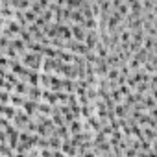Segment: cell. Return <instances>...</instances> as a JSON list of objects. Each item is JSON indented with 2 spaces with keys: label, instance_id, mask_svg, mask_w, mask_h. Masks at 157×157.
I'll use <instances>...</instances> for the list:
<instances>
[{
  "label": "cell",
  "instance_id": "cell-8",
  "mask_svg": "<svg viewBox=\"0 0 157 157\" xmlns=\"http://www.w3.org/2000/svg\"><path fill=\"white\" fill-rule=\"evenodd\" d=\"M10 46H11V48H15L17 52H24V50H26V43H24L19 35H15L13 39H10Z\"/></svg>",
  "mask_w": 157,
  "mask_h": 157
},
{
  "label": "cell",
  "instance_id": "cell-3",
  "mask_svg": "<svg viewBox=\"0 0 157 157\" xmlns=\"http://www.w3.org/2000/svg\"><path fill=\"white\" fill-rule=\"evenodd\" d=\"M68 28H70L72 39H76V41H82V43H83V39H85V35H87V30H85L82 24H76V22H72V24H68Z\"/></svg>",
  "mask_w": 157,
  "mask_h": 157
},
{
  "label": "cell",
  "instance_id": "cell-10",
  "mask_svg": "<svg viewBox=\"0 0 157 157\" xmlns=\"http://www.w3.org/2000/svg\"><path fill=\"white\" fill-rule=\"evenodd\" d=\"M30 4H32V0H11L10 2V6L13 8V10H30Z\"/></svg>",
  "mask_w": 157,
  "mask_h": 157
},
{
  "label": "cell",
  "instance_id": "cell-5",
  "mask_svg": "<svg viewBox=\"0 0 157 157\" xmlns=\"http://www.w3.org/2000/svg\"><path fill=\"white\" fill-rule=\"evenodd\" d=\"M22 111L28 113L30 117H33V115L37 113V100H30V98H26L24 104H22Z\"/></svg>",
  "mask_w": 157,
  "mask_h": 157
},
{
  "label": "cell",
  "instance_id": "cell-7",
  "mask_svg": "<svg viewBox=\"0 0 157 157\" xmlns=\"http://www.w3.org/2000/svg\"><path fill=\"white\" fill-rule=\"evenodd\" d=\"M37 113L46 115V117H52V113H54V105H50V104L39 100V102H37Z\"/></svg>",
  "mask_w": 157,
  "mask_h": 157
},
{
  "label": "cell",
  "instance_id": "cell-2",
  "mask_svg": "<svg viewBox=\"0 0 157 157\" xmlns=\"http://www.w3.org/2000/svg\"><path fill=\"white\" fill-rule=\"evenodd\" d=\"M59 93H61V91L43 89V93H41V100L46 102V104H50V105H56V104H59Z\"/></svg>",
  "mask_w": 157,
  "mask_h": 157
},
{
  "label": "cell",
  "instance_id": "cell-11",
  "mask_svg": "<svg viewBox=\"0 0 157 157\" xmlns=\"http://www.w3.org/2000/svg\"><path fill=\"white\" fill-rule=\"evenodd\" d=\"M0 155H15V148H11L8 142H0Z\"/></svg>",
  "mask_w": 157,
  "mask_h": 157
},
{
  "label": "cell",
  "instance_id": "cell-9",
  "mask_svg": "<svg viewBox=\"0 0 157 157\" xmlns=\"http://www.w3.org/2000/svg\"><path fill=\"white\" fill-rule=\"evenodd\" d=\"M68 21H72V22H76V24H83V21H85V15H83L80 10H70Z\"/></svg>",
  "mask_w": 157,
  "mask_h": 157
},
{
  "label": "cell",
  "instance_id": "cell-12",
  "mask_svg": "<svg viewBox=\"0 0 157 157\" xmlns=\"http://www.w3.org/2000/svg\"><path fill=\"white\" fill-rule=\"evenodd\" d=\"M39 17H41L44 22H52V21H54V11L46 8V10H43V11H41V15H39Z\"/></svg>",
  "mask_w": 157,
  "mask_h": 157
},
{
  "label": "cell",
  "instance_id": "cell-4",
  "mask_svg": "<svg viewBox=\"0 0 157 157\" xmlns=\"http://www.w3.org/2000/svg\"><path fill=\"white\" fill-rule=\"evenodd\" d=\"M41 93H43L41 85H28V89H26V98L39 102V100H41Z\"/></svg>",
  "mask_w": 157,
  "mask_h": 157
},
{
  "label": "cell",
  "instance_id": "cell-6",
  "mask_svg": "<svg viewBox=\"0 0 157 157\" xmlns=\"http://www.w3.org/2000/svg\"><path fill=\"white\" fill-rule=\"evenodd\" d=\"M24 100H26L24 94H19V93H15V91L10 93V104H11V105H15V107H22Z\"/></svg>",
  "mask_w": 157,
  "mask_h": 157
},
{
  "label": "cell",
  "instance_id": "cell-13",
  "mask_svg": "<svg viewBox=\"0 0 157 157\" xmlns=\"http://www.w3.org/2000/svg\"><path fill=\"white\" fill-rule=\"evenodd\" d=\"M24 19H26V22H35L37 13H33L32 10H24Z\"/></svg>",
  "mask_w": 157,
  "mask_h": 157
},
{
  "label": "cell",
  "instance_id": "cell-1",
  "mask_svg": "<svg viewBox=\"0 0 157 157\" xmlns=\"http://www.w3.org/2000/svg\"><path fill=\"white\" fill-rule=\"evenodd\" d=\"M21 63L32 70H41V65H43V54L39 52H32V50H24L21 54Z\"/></svg>",
  "mask_w": 157,
  "mask_h": 157
}]
</instances>
